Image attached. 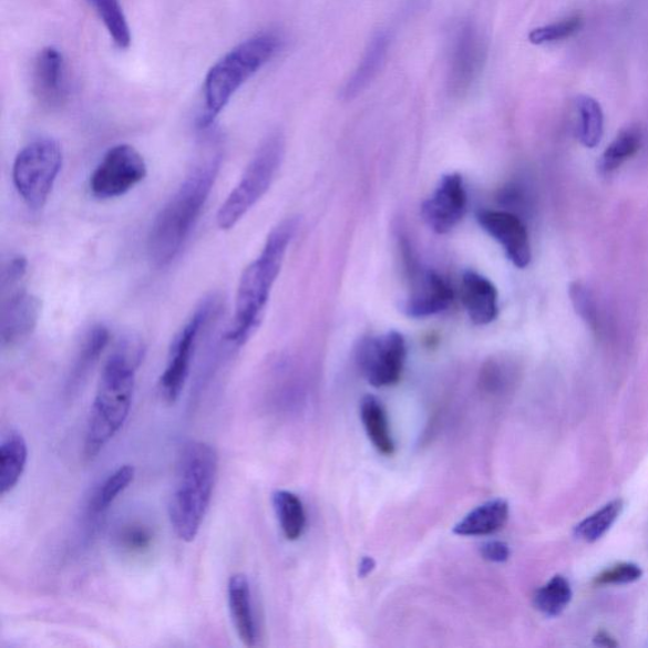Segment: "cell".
<instances>
[{
	"label": "cell",
	"instance_id": "obj_1",
	"mask_svg": "<svg viewBox=\"0 0 648 648\" xmlns=\"http://www.w3.org/2000/svg\"><path fill=\"white\" fill-rule=\"evenodd\" d=\"M220 160L210 154L195 164L158 212L147 237L148 257L157 268L173 263L188 241L217 181Z\"/></svg>",
	"mask_w": 648,
	"mask_h": 648
},
{
	"label": "cell",
	"instance_id": "obj_2",
	"mask_svg": "<svg viewBox=\"0 0 648 648\" xmlns=\"http://www.w3.org/2000/svg\"><path fill=\"white\" fill-rule=\"evenodd\" d=\"M297 229L296 218L281 220L271 229L259 256L244 270L237 287L233 325L226 335L233 348H243L260 327Z\"/></svg>",
	"mask_w": 648,
	"mask_h": 648
},
{
	"label": "cell",
	"instance_id": "obj_3",
	"mask_svg": "<svg viewBox=\"0 0 648 648\" xmlns=\"http://www.w3.org/2000/svg\"><path fill=\"white\" fill-rule=\"evenodd\" d=\"M217 450L203 441H189L177 457L168 518L177 538H197L212 502L218 475Z\"/></svg>",
	"mask_w": 648,
	"mask_h": 648
},
{
	"label": "cell",
	"instance_id": "obj_4",
	"mask_svg": "<svg viewBox=\"0 0 648 648\" xmlns=\"http://www.w3.org/2000/svg\"><path fill=\"white\" fill-rule=\"evenodd\" d=\"M126 350L123 348L112 354L97 383L84 440L88 460L100 455L128 420L138 360Z\"/></svg>",
	"mask_w": 648,
	"mask_h": 648
},
{
	"label": "cell",
	"instance_id": "obj_5",
	"mask_svg": "<svg viewBox=\"0 0 648 648\" xmlns=\"http://www.w3.org/2000/svg\"><path fill=\"white\" fill-rule=\"evenodd\" d=\"M279 49L280 39L277 34H257L237 44L209 69L203 86L204 109L199 119L202 130H207L215 123L239 89L268 64Z\"/></svg>",
	"mask_w": 648,
	"mask_h": 648
},
{
	"label": "cell",
	"instance_id": "obj_6",
	"mask_svg": "<svg viewBox=\"0 0 648 648\" xmlns=\"http://www.w3.org/2000/svg\"><path fill=\"white\" fill-rule=\"evenodd\" d=\"M284 154H286V141L280 133H272L257 148L241 179L218 210L217 225L222 230L235 228L269 192L279 173Z\"/></svg>",
	"mask_w": 648,
	"mask_h": 648
},
{
	"label": "cell",
	"instance_id": "obj_7",
	"mask_svg": "<svg viewBox=\"0 0 648 648\" xmlns=\"http://www.w3.org/2000/svg\"><path fill=\"white\" fill-rule=\"evenodd\" d=\"M64 163L56 140L39 138L30 142L16 156L12 177L14 188L32 210L48 203Z\"/></svg>",
	"mask_w": 648,
	"mask_h": 648
},
{
	"label": "cell",
	"instance_id": "obj_8",
	"mask_svg": "<svg viewBox=\"0 0 648 648\" xmlns=\"http://www.w3.org/2000/svg\"><path fill=\"white\" fill-rule=\"evenodd\" d=\"M219 300L212 296L195 308L194 313L177 332L168 349L166 367L160 378V393L167 404L179 401L186 381H188L192 362L197 351L199 339L206 328L216 318Z\"/></svg>",
	"mask_w": 648,
	"mask_h": 648
},
{
	"label": "cell",
	"instance_id": "obj_9",
	"mask_svg": "<svg viewBox=\"0 0 648 648\" xmlns=\"http://www.w3.org/2000/svg\"><path fill=\"white\" fill-rule=\"evenodd\" d=\"M147 176V164L135 147L121 144L106 151L89 179L94 198L110 200L123 197Z\"/></svg>",
	"mask_w": 648,
	"mask_h": 648
},
{
	"label": "cell",
	"instance_id": "obj_10",
	"mask_svg": "<svg viewBox=\"0 0 648 648\" xmlns=\"http://www.w3.org/2000/svg\"><path fill=\"white\" fill-rule=\"evenodd\" d=\"M407 359V342L398 331L367 337L359 343L357 362L372 387H392L401 380Z\"/></svg>",
	"mask_w": 648,
	"mask_h": 648
},
{
	"label": "cell",
	"instance_id": "obj_11",
	"mask_svg": "<svg viewBox=\"0 0 648 648\" xmlns=\"http://www.w3.org/2000/svg\"><path fill=\"white\" fill-rule=\"evenodd\" d=\"M486 61V43L473 23H464L452 43L449 88L455 95H463L482 74Z\"/></svg>",
	"mask_w": 648,
	"mask_h": 648
},
{
	"label": "cell",
	"instance_id": "obj_12",
	"mask_svg": "<svg viewBox=\"0 0 648 648\" xmlns=\"http://www.w3.org/2000/svg\"><path fill=\"white\" fill-rule=\"evenodd\" d=\"M467 194L463 176L456 173L443 175L431 197L422 204V217L439 235L454 229L466 215Z\"/></svg>",
	"mask_w": 648,
	"mask_h": 648
},
{
	"label": "cell",
	"instance_id": "obj_13",
	"mask_svg": "<svg viewBox=\"0 0 648 648\" xmlns=\"http://www.w3.org/2000/svg\"><path fill=\"white\" fill-rule=\"evenodd\" d=\"M0 291V341L4 349H12L34 332L40 321L42 304L24 286Z\"/></svg>",
	"mask_w": 648,
	"mask_h": 648
},
{
	"label": "cell",
	"instance_id": "obj_14",
	"mask_svg": "<svg viewBox=\"0 0 648 648\" xmlns=\"http://www.w3.org/2000/svg\"><path fill=\"white\" fill-rule=\"evenodd\" d=\"M476 219L485 233L503 247L514 266L527 268L532 259L529 236L516 213L484 209L477 213Z\"/></svg>",
	"mask_w": 648,
	"mask_h": 648
},
{
	"label": "cell",
	"instance_id": "obj_15",
	"mask_svg": "<svg viewBox=\"0 0 648 648\" xmlns=\"http://www.w3.org/2000/svg\"><path fill=\"white\" fill-rule=\"evenodd\" d=\"M454 291L440 274L432 269H414L412 287L404 300L403 310L408 317L420 319L436 316L449 309Z\"/></svg>",
	"mask_w": 648,
	"mask_h": 648
},
{
	"label": "cell",
	"instance_id": "obj_16",
	"mask_svg": "<svg viewBox=\"0 0 648 648\" xmlns=\"http://www.w3.org/2000/svg\"><path fill=\"white\" fill-rule=\"evenodd\" d=\"M32 84L35 97L44 106L55 109L65 102V61L58 49L50 47L40 51L34 60Z\"/></svg>",
	"mask_w": 648,
	"mask_h": 648
},
{
	"label": "cell",
	"instance_id": "obj_17",
	"mask_svg": "<svg viewBox=\"0 0 648 648\" xmlns=\"http://www.w3.org/2000/svg\"><path fill=\"white\" fill-rule=\"evenodd\" d=\"M227 597L230 618L236 634L247 647H255L259 640V628H257L251 585L243 573L230 576L227 585Z\"/></svg>",
	"mask_w": 648,
	"mask_h": 648
},
{
	"label": "cell",
	"instance_id": "obj_18",
	"mask_svg": "<svg viewBox=\"0 0 648 648\" xmlns=\"http://www.w3.org/2000/svg\"><path fill=\"white\" fill-rule=\"evenodd\" d=\"M463 304L476 326L492 323L500 313L498 290L490 279L472 270L463 277Z\"/></svg>",
	"mask_w": 648,
	"mask_h": 648
},
{
	"label": "cell",
	"instance_id": "obj_19",
	"mask_svg": "<svg viewBox=\"0 0 648 648\" xmlns=\"http://www.w3.org/2000/svg\"><path fill=\"white\" fill-rule=\"evenodd\" d=\"M510 504L504 500H493L479 505L457 523L454 534L464 537L490 536L507 525Z\"/></svg>",
	"mask_w": 648,
	"mask_h": 648
},
{
	"label": "cell",
	"instance_id": "obj_20",
	"mask_svg": "<svg viewBox=\"0 0 648 648\" xmlns=\"http://www.w3.org/2000/svg\"><path fill=\"white\" fill-rule=\"evenodd\" d=\"M29 461V446L23 434L9 431L0 442V493H11L20 483Z\"/></svg>",
	"mask_w": 648,
	"mask_h": 648
},
{
	"label": "cell",
	"instance_id": "obj_21",
	"mask_svg": "<svg viewBox=\"0 0 648 648\" xmlns=\"http://www.w3.org/2000/svg\"><path fill=\"white\" fill-rule=\"evenodd\" d=\"M389 49V38L385 32H378L371 39L369 47L363 53L360 64L353 71L348 84L343 89V97L346 101H351L360 93L366 91L372 80L379 74L383 68L387 53Z\"/></svg>",
	"mask_w": 648,
	"mask_h": 648
},
{
	"label": "cell",
	"instance_id": "obj_22",
	"mask_svg": "<svg viewBox=\"0 0 648 648\" xmlns=\"http://www.w3.org/2000/svg\"><path fill=\"white\" fill-rule=\"evenodd\" d=\"M111 341L109 328L103 325H96L89 330L84 337L82 348L78 352L73 369L70 371L68 380L69 393H74L83 385L84 381L91 374V371L100 361L106 346Z\"/></svg>",
	"mask_w": 648,
	"mask_h": 648
},
{
	"label": "cell",
	"instance_id": "obj_23",
	"mask_svg": "<svg viewBox=\"0 0 648 648\" xmlns=\"http://www.w3.org/2000/svg\"><path fill=\"white\" fill-rule=\"evenodd\" d=\"M360 412L363 428L372 445L381 455L392 456L395 452V443L383 404L376 397L367 395L361 401Z\"/></svg>",
	"mask_w": 648,
	"mask_h": 648
},
{
	"label": "cell",
	"instance_id": "obj_24",
	"mask_svg": "<svg viewBox=\"0 0 648 648\" xmlns=\"http://www.w3.org/2000/svg\"><path fill=\"white\" fill-rule=\"evenodd\" d=\"M576 105V132L585 147L594 148L605 135V113L598 101L589 95H580Z\"/></svg>",
	"mask_w": 648,
	"mask_h": 648
},
{
	"label": "cell",
	"instance_id": "obj_25",
	"mask_svg": "<svg viewBox=\"0 0 648 648\" xmlns=\"http://www.w3.org/2000/svg\"><path fill=\"white\" fill-rule=\"evenodd\" d=\"M272 505L282 535L289 541L299 539L307 525L305 505L299 496L288 491H277L272 494Z\"/></svg>",
	"mask_w": 648,
	"mask_h": 648
},
{
	"label": "cell",
	"instance_id": "obj_26",
	"mask_svg": "<svg viewBox=\"0 0 648 648\" xmlns=\"http://www.w3.org/2000/svg\"><path fill=\"white\" fill-rule=\"evenodd\" d=\"M86 3L101 18L115 47L127 50L131 47L132 34L120 0H86Z\"/></svg>",
	"mask_w": 648,
	"mask_h": 648
},
{
	"label": "cell",
	"instance_id": "obj_27",
	"mask_svg": "<svg viewBox=\"0 0 648 648\" xmlns=\"http://www.w3.org/2000/svg\"><path fill=\"white\" fill-rule=\"evenodd\" d=\"M136 470L132 465H122L96 487L91 502H89V512L93 516H100L109 511L111 505L119 496L135 481Z\"/></svg>",
	"mask_w": 648,
	"mask_h": 648
},
{
	"label": "cell",
	"instance_id": "obj_28",
	"mask_svg": "<svg viewBox=\"0 0 648 648\" xmlns=\"http://www.w3.org/2000/svg\"><path fill=\"white\" fill-rule=\"evenodd\" d=\"M642 136L640 130L629 127L619 133L611 142L599 162V171L610 174L623 166L628 158L638 153L641 147Z\"/></svg>",
	"mask_w": 648,
	"mask_h": 648
},
{
	"label": "cell",
	"instance_id": "obj_29",
	"mask_svg": "<svg viewBox=\"0 0 648 648\" xmlns=\"http://www.w3.org/2000/svg\"><path fill=\"white\" fill-rule=\"evenodd\" d=\"M573 589L569 580L563 575H556L552 580L541 587L534 598L535 607L548 617L560 616L570 605Z\"/></svg>",
	"mask_w": 648,
	"mask_h": 648
},
{
	"label": "cell",
	"instance_id": "obj_30",
	"mask_svg": "<svg viewBox=\"0 0 648 648\" xmlns=\"http://www.w3.org/2000/svg\"><path fill=\"white\" fill-rule=\"evenodd\" d=\"M625 507L623 500H615L575 527V535L585 543H597L615 525Z\"/></svg>",
	"mask_w": 648,
	"mask_h": 648
},
{
	"label": "cell",
	"instance_id": "obj_31",
	"mask_svg": "<svg viewBox=\"0 0 648 648\" xmlns=\"http://www.w3.org/2000/svg\"><path fill=\"white\" fill-rule=\"evenodd\" d=\"M583 27V17L575 14L565 18V20L538 27L528 35L531 43L549 44L570 39L573 34L579 32Z\"/></svg>",
	"mask_w": 648,
	"mask_h": 648
},
{
	"label": "cell",
	"instance_id": "obj_32",
	"mask_svg": "<svg viewBox=\"0 0 648 648\" xmlns=\"http://www.w3.org/2000/svg\"><path fill=\"white\" fill-rule=\"evenodd\" d=\"M642 569L640 566L632 563L618 564L610 569L603 572L597 576V585H623L631 584L641 579Z\"/></svg>",
	"mask_w": 648,
	"mask_h": 648
},
{
	"label": "cell",
	"instance_id": "obj_33",
	"mask_svg": "<svg viewBox=\"0 0 648 648\" xmlns=\"http://www.w3.org/2000/svg\"><path fill=\"white\" fill-rule=\"evenodd\" d=\"M573 304L578 313L593 328H598V310L592 291L580 282H575L570 290Z\"/></svg>",
	"mask_w": 648,
	"mask_h": 648
},
{
	"label": "cell",
	"instance_id": "obj_34",
	"mask_svg": "<svg viewBox=\"0 0 648 648\" xmlns=\"http://www.w3.org/2000/svg\"><path fill=\"white\" fill-rule=\"evenodd\" d=\"M29 270V261L24 256L17 255L3 264L0 272V290L23 286V280Z\"/></svg>",
	"mask_w": 648,
	"mask_h": 648
},
{
	"label": "cell",
	"instance_id": "obj_35",
	"mask_svg": "<svg viewBox=\"0 0 648 648\" xmlns=\"http://www.w3.org/2000/svg\"><path fill=\"white\" fill-rule=\"evenodd\" d=\"M151 541H153V536L144 526H128L123 529L121 535V544L130 553H144L150 547Z\"/></svg>",
	"mask_w": 648,
	"mask_h": 648
},
{
	"label": "cell",
	"instance_id": "obj_36",
	"mask_svg": "<svg viewBox=\"0 0 648 648\" xmlns=\"http://www.w3.org/2000/svg\"><path fill=\"white\" fill-rule=\"evenodd\" d=\"M481 554L486 562L505 563L511 556V549L503 541H487L483 544Z\"/></svg>",
	"mask_w": 648,
	"mask_h": 648
},
{
	"label": "cell",
	"instance_id": "obj_37",
	"mask_svg": "<svg viewBox=\"0 0 648 648\" xmlns=\"http://www.w3.org/2000/svg\"><path fill=\"white\" fill-rule=\"evenodd\" d=\"M377 563L372 557H363L359 566L360 578H367L372 572H374Z\"/></svg>",
	"mask_w": 648,
	"mask_h": 648
},
{
	"label": "cell",
	"instance_id": "obj_38",
	"mask_svg": "<svg viewBox=\"0 0 648 648\" xmlns=\"http://www.w3.org/2000/svg\"><path fill=\"white\" fill-rule=\"evenodd\" d=\"M594 644H596L598 646H603V647H616L617 646L615 638L605 631H600L597 634L596 638H594Z\"/></svg>",
	"mask_w": 648,
	"mask_h": 648
}]
</instances>
